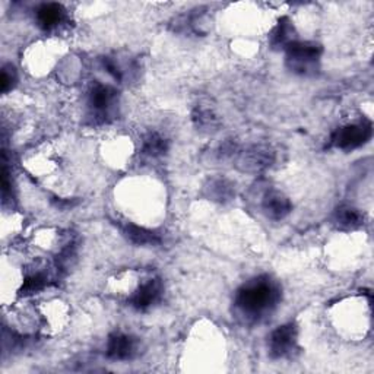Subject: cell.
<instances>
[{
	"instance_id": "1",
	"label": "cell",
	"mask_w": 374,
	"mask_h": 374,
	"mask_svg": "<svg viewBox=\"0 0 374 374\" xmlns=\"http://www.w3.org/2000/svg\"><path fill=\"white\" fill-rule=\"evenodd\" d=\"M279 300V290L269 278H256L241 287L236 297V306L243 316L259 320L270 313Z\"/></svg>"
},
{
	"instance_id": "2",
	"label": "cell",
	"mask_w": 374,
	"mask_h": 374,
	"mask_svg": "<svg viewBox=\"0 0 374 374\" xmlns=\"http://www.w3.org/2000/svg\"><path fill=\"white\" fill-rule=\"evenodd\" d=\"M321 47L316 43L294 41L287 47L288 68L300 75H312L317 71Z\"/></svg>"
},
{
	"instance_id": "3",
	"label": "cell",
	"mask_w": 374,
	"mask_h": 374,
	"mask_svg": "<svg viewBox=\"0 0 374 374\" xmlns=\"http://www.w3.org/2000/svg\"><path fill=\"white\" fill-rule=\"evenodd\" d=\"M371 123L370 122H359L354 124H346L344 127H339L330 136V147L350 151L355 149L361 145H364L366 142L371 138Z\"/></svg>"
},
{
	"instance_id": "4",
	"label": "cell",
	"mask_w": 374,
	"mask_h": 374,
	"mask_svg": "<svg viewBox=\"0 0 374 374\" xmlns=\"http://www.w3.org/2000/svg\"><path fill=\"white\" fill-rule=\"evenodd\" d=\"M115 104V91L104 84H95L89 93V107L97 119L106 122Z\"/></svg>"
},
{
	"instance_id": "5",
	"label": "cell",
	"mask_w": 374,
	"mask_h": 374,
	"mask_svg": "<svg viewBox=\"0 0 374 374\" xmlns=\"http://www.w3.org/2000/svg\"><path fill=\"white\" fill-rule=\"evenodd\" d=\"M297 342V328L292 324L279 326L269 338L270 354L275 358L287 357L292 353Z\"/></svg>"
},
{
	"instance_id": "6",
	"label": "cell",
	"mask_w": 374,
	"mask_h": 374,
	"mask_svg": "<svg viewBox=\"0 0 374 374\" xmlns=\"http://www.w3.org/2000/svg\"><path fill=\"white\" fill-rule=\"evenodd\" d=\"M162 294V283L160 279L152 278L135 291L131 299V304L136 308V310H148L156 303L160 301Z\"/></svg>"
},
{
	"instance_id": "7",
	"label": "cell",
	"mask_w": 374,
	"mask_h": 374,
	"mask_svg": "<svg viewBox=\"0 0 374 374\" xmlns=\"http://www.w3.org/2000/svg\"><path fill=\"white\" fill-rule=\"evenodd\" d=\"M136 354V339L122 332L113 333L107 344V357L115 361H126Z\"/></svg>"
},
{
	"instance_id": "8",
	"label": "cell",
	"mask_w": 374,
	"mask_h": 374,
	"mask_svg": "<svg viewBox=\"0 0 374 374\" xmlns=\"http://www.w3.org/2000/svg\"><path fill=\"white\" fill-rule=\"evenodd\" d=\"M274 161V152L265 147H253L243 153L240 164L246 171L265 170Z\"/></svg>"
},
{
	"instance_id": "9",
	"label": "cell",
	"mask_w": 374,
	"mask_h": 374,
	"mask_svg": "<svg viewBox=\"0 0 374 374\" xmlns=\"http://www.w3.org/2000/svg\"><path fill=\"white\" fill-rule=\"evenodd\" d=\"M263 211L272 219H282L291 212V202L282 193L270 191L263 199Z\"/></svg>"
},
{
	"instance_id": "10",
	"label": "cell",
	"mask_w": 374,
	"mask_h": 374,
	"mask_svg": "<svg viewBox=\"0 0 374 374\" xmlns=\"http://www.w3.org/2000/svg\"><path fill=\"white\" fill-rule=\"evenodd\" d=\"M122 231L129 240L133 244H138V246H152V244L160 243V236L151 230H147L145 227L126 223L122 225Z\"/></svg>"
},
{
	"instance_id": "11",
	"label": "cell",
	"mask_w": 374,
	"mask_h": 374,
	"mask_svg": "<svg viewBox=\"0 0 374 374\" xmlns=\"http://www.w3.org/2000/svg\"><path fill=\"white\" fill-rule=\"evenodd\" d=\"M63 18H64V9L57 3H47L37 10L38 24H40L44 30L56 28L57 25L63 21Z\"/></svg>"
},
{
	"instance_id": "12",
	"label": "cell",
	"mask_w": 374,
	"mask_h": 374,
	"mask_svg": "<svg viewBox=\"0 0 374 374\" xmlns=\"http://www.w3.org/2000/svg\"><path fill=\"white\" fill-rule=\"evenodd\" d=\"M295 31L292 24L288 18H281L277 27L270 34V44L274 47H288L291 43L295 41Z\"/></svg>"
},
{
	"instance_id": "13",
	"label": "cell",
	"mask_w": 374,
	"mask_h": 374,
	"mask_svg": "<svg viewBox=\"0 0 374 374\" xmlns=\"http://www.w3.org/2000/svg\"><path fill=\"white\" fill-rule=\"evenodd\" d=\"M337 223L344 228H355L363 224V215L353 206H341L337 211Z\"/></svg>"
},
{
	"instance_id": "14",
	"label": "cell",
	"mask_w": 374,
	"mask_h": 374,
	"mask_svg": "<svg viewBox=\"0 0 374 374\" xmlns=\"http://www.w3.org/2000/svg\"><path fill=\"white\" fill-rule=\"evenodd\" d=\"M167 148H169V145H167V140L161 135L149 133L144 140V148H142V151H144L145 156L156 158L165 153Z\"/></svg>"
},
{
	"instance_id": "15",
	"label": "cell",
	"mask_w": 374,
	"mask_h": 374,
	"mask_svg": "<svg viewBox=\"0 0 374 374\" xmlns=\"http://www.w3.org/2000/svg\"><path fill=\"white\" fill-rule=\"evenodd\" d=\"M193 122H195L196 127H199L200 131H206V132L215 131L218 126V119L214 114V111L205 107H198L195 111H193Z\"/></svg>"
},
{
	"instance_id": "16",
	"label": "cell",
	"mask_w": 374,
	"mask_h": 374,
	"mask_svg": "<svg viewBox=\"0 0 374 374\" xmlns=\"http://www.w3.org/2000/svg\"><path fill=\"white\" fill-rule=\"evenodd\" d=\"M47 283V278L43 274H32L24 281L22 294H34L41 291Z\"/></svg>"
},
{
	"instance_id": "17",
	"label": "cell",
	"mask_w": 374,
	"mask_h": 374,
	"mask_svg": "<svg viewBox=\"0 0 374 374\" xmlns=\"http://www.w3.org/2000/svg\"><path fill=\"white\" fill-rule=\"evenodd\" d=\"M211 191L212 193L216 191L215 199L218 200H227L231 198V195H233V189H231V186L225 182V180H216V182H214Z\"/></svg>"
},
{
	"instance_id": "18",
	"label": "cell",
	"mask_w": 374,
	"mask_h": 374,
	"mask_svg": "<svg viewBox=\"0 0 374 374\" xmlns=\"http://www.w3.org/2000/svg\"><path fill=\"white\" fill-rule=\"evenodd\" d=\"M15 82V71L12 66H6L2 71V91L6 93L8 89Z\"/></svg>"
}]
</instances>
